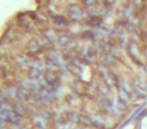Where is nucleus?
Instances as JSON below:
<instances>
[{"instance_id":"1","label":"nucleus","mask_w":147,"mask_h":129,"mask_svg":"<svg viewBox=\"0 0 147 129\" xmlns=\"http://www.w3.org/2000/svg\"><path fill=\"white\" fill-rule=\"evenodd\" d=\"M0 117L2 121H7L9 123H13V124H17L19 122V115L15 113L14 111L9 110L8 108H5L4 106L1 107V111H0Z\"/></svg>"},{"instance_id":"2","label":"nucleus","mask_w":147,"mask_h":129,"mask_svg":"<svg viewBox=\"0 0 147 129\" xmlns=\"http://www.w3.org/2000/svg\"><path fill=\"white\" fill-rule=\"evenodd\" d=\"M90 120L92 122L93 125L99 127V128H105L106 127V123L102 117L98 116V115H91L90 116Z\"/></svg>"},{"instance_id":"3","label":"nucleus","mask_w":147,"mask_h":129,"mask_svg":"<svg viewBox=\"0 0 147 129\" xmlns=\"http://www.w3.org/2000/svg\"><path fill=\"white\" fill-rule=\"evenodd\" d=\"M39 98L41 101H43V102H51V98H53V95H51V93L49 91H48L46 88H42L41 90H40L39 92Z\"/></svg>"},{"instance_id":"4","label":"nucleus","mask_w":147,"mask_h":129,"mask_svg":"<svg viewBox=\"0 0 147 129\" xmlns=\"http://www.w3.org/2000/svg\"><path fill=\"white\" fill-rule=\"evenodd\" d=\"M69 15H71L73 19L78 20V19L81 18V10L76 5H71V6L69 7Z\"/></svg>"},{"instance_id":"5","label":"nucleus","mask_w":147,"mask_h":129,"mask_svg":"<svg viewBox=\"0 0 147 129\" xmlns=\"http://www.w3.org/2000/svg\"><path fill=\"white\" fill-rule=\"evenodd\" d=\"M67 118H69V122L73 123H81V119H82V116H80L79 114L75 112H69V115H67Z\"/></svg>"},{"instance_id":"6","label":"nucleus","mask_w":147,"mask_h":129,"mask_svg":"<svg viewBox=\"0 0 147 129\" xmlns=\"http://www.w3.org/2000/svg\"><path fill=\"white\" fill-rule=\"evenodd\" d=\"M43 34L49 42H55V40H57V34H55V32H53V30H51V29L45 30Z\"/></svg>"},{"instance_id":"7","label":"nucleus","mask_w":147,"mask_h":129,"mask_svg":"<svg viewBox=\"0 0 147 129\" xmlns=\"http://www.w3.org/2000/svg\"><path fill=\"white\" fill-rule=\"evenodd\" d=\"M55 76L53 73H51V72H47V73L44 75V80L46 81V83L49 84V85H53V83L55 82Z\"/></svg>"},{"instance_id":"8","label":"nucleus","mask_w":147,"mask_h":129,"mask_svg":"<svg viewBox=\"0 0 147 129\" xmlns=\"http://www.w3.org/2000/svg\"><path fill=\"white\" fill-rule=\"evenodd\" d=\"M38 48H39V44H38V42H36V40H30L29 42L27 44V48L29 52H36V50H38Z\"/></svg>"},{"instance_id":"9","label":"nucleus","mask_w":147,"mask_h":129,"mask_svg":"<svg viewBox=\"0 0 147 129\" xmlns=\"http://www.w3.org/2000/svg\"><path fill=\"white\" fill-rule=\"evenodd\" d=\"M40 75V70L37 69V68H31L29 72V77L31 79H36L38 78V76Z\"/></svg>"},{"instance_id":"10","label":"nucleus","mask_w":147,"mask_h":129,"mask_svg":"<svg viewBox=\"0 0 147 129\" xmlns=\"http://www.w3.org/2000/svg\"><path fill=\"white\" fill-rule=\"evenodd\" d=\"M33 122L38 128H41V129L44 128V122L43 120H42V118H40V117H35V118L33 119Z\"/></svg>"},{"instance_id":"11","label":"nucleus","mask_w":147,"mask_h":129,"mask_svg":"<svg viewBox=\"0 0 147 129\" xmlns=\"http://www.w3.org/2000/svg\"><path fill=\"white\" fill-rule=\"evenodd\" d=\"M38 99H40L39 96L35 95L34 93L33 94H29V95L27 96V100L29 101L30 103H33V104H36V103H37Z\"/></svg>"},{"instance_id":"12","label":"nucleus","mask_w":147,"mask_h":129,"mask_svg":"<svg viewBox=\"0 0 147 129\" xmlns=\"http://www.w3.org/2000/svg\"><path fill=\"white\" fill-rule=\"evenodd\" d=\"M14 112L17 113L19 116H21V115H23L24 113H25V109H24V107L23 106H21V105H15Z\"/></svg>"},{"instance_id":"13","label":"nucleus","mask_w":147,"mask_h":129,"mask_svg":"<svg viewBox=\"0 0 147 129\" xmlns=\"http://www.w3.org/2000/svg\"><path fill=\"white\" fill-rule=\"evenodd\" d=\"M57 40H59V44H61V46H67V44H69V38L67 36H59V38H57Z\"/></svg>"},{"instance_id":"14","label":"nucleus","mask_w":147,"mask_h":129,"mask_svg":"<svg viewBox=\"0 0 147 129\" xmlns=\"http://www.w3.org/2000/svg\"><path fill=\"white\" fill-rule=\"evenodd\" d=\"M45 67L48 69V71H53L55 68H57V64H55V62H53V60L48 58V60H46V62H45Z\"/></svg>"},{"instance_id":"15","label":"nucleus","mask_w":147,"mask_h":129,"mask_svg":"<svg viewBox=\"0 0 147 129\" xmlns=\"http://www.w3.org/2000/svg\"><path fill=\"white\" fill-rule=\"evenodd\" d=\"M53 20H55V24H65V19L61 16H57V17H53Z\"/></svg>"},{"instance_id":"16","label":"nucleus","mask_w":147,"mask_h":129,"mask_svg":"<svg viewBox=\"0 0 147 129\" xmlns=\"http://www.w3.org/2000/svg\"><path fill=\"white\" fill-rule=\"evenodd\" d=\"M138 88L141 90H143V91H147V83H145L144 81H138Z\"/></svg>"},{"instance_id":"17","label":"nucleus","mask_w":147,"mask_h":129,"mask_svg":"<svg viewBox=\"0 0 147 129\" xmlns=\"http://www.w3.org/2000/svg\"><path fill=\"white\" fill-rule=\"evenodd\" d=\"M16 98L21 100V99L24 98V92H23L22 89H17V92H16Z\"/></svg>"},{"instance_id":"18","label":"nucleus","mask_w":147,"mask_h":129,"mask_svg":"<svg viewBox=\"0 0 147 129\" xmlns=\"http://www.w3.org/2000/svg\"><path fill=\"white\" fill-rule=\"evenodd\" d=\"M57 129H69V125H67V124H61V125H59Z\"/></svg>"},{"instance_id":"19","label":"nucleus","mask_w":147,"mask_h":129,"mask_svg":"<svg viewBox=\"0 0 147 129\" xmlns=\"http://www.w3.org/2000/svg\"><path fill=\"white\" fill-rule=\"evenodd\" d=\"M145 56H146V58H147V48H146V50H145Z\"/></svg>"},{"instance_id":"20","label":"nucleus","mask_w":147,"mask_h":129,"mask_svg":"<svg viewBox=\"0 0 147 129\" xmlns=\"http://www.w3.org/2000/svg\"><path fill=\"white\" fill-rule=\"evenodd\" d=\"M75 129H87V128H82V127H78V128H75Z\"/></svg>"},{"instance_id":"21","label":"nucleus","mask_w":147,"mask_h":129,"mask_svg":"<svg viewBox=\"0 0 147 129\" xmlns=\"http://www.w3.org/2000/svg\"><path fill=\"white\" fill-rule=\"evenodd\" d=\"M146 73H147V67H146Z\"/></svg>"}]
</instances>
